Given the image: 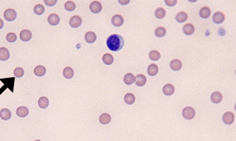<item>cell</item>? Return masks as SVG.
<instances>
[{
	"mask_svg": "<svg viewBox=\"0 0 236 141\" xmlns=\"http://www.w3.org/2000/svg\"><path fill=\"white\" fill-rule=\"evenodd\" d=\"M106 44L109 50L113 52H118L122 49L125 45L123 38L117 34H113L107 40Z\"/></svg>",
	"mask_w": 236,
	"mask_h": 141,
	"instance_id": "6da1fadb",
	"label": "cell"
},
{
	"mask_svg": "<svg viewBox=\"0 0 236 141\" xmlns=\"http://www.w3.org/2000/svg\"><path fill=\"white\" fill-rule=\"evenodd\" d=\"M182 115L185 119L191 120L195 116V112L194 108L191 106L185 107L182 110Z\"/></svg>",
	"mask_w": 236,
	"mask_h": 141,
	"instance_id": "7a4b0ae2",
	"label": "cell"
},
{
	"mask_svg": "<svg viewBox=\"0 0 236 141\" xmlns=\"http://www.w3.org/2000/svg\"><path fill=\"white\" fill-rule=\"evenodd\" d=\"M17 17V13L15 10L9 9L6 10L4 12V18L9 22L14 21Z\"/></svg>",
	"mask_w": 236,
	"mask_h": 141,
	"instance_id": "3957f363",
	"label": "cell"
},
{
	"mask_svg": "<svg viewBox=\"0 0 236 141\" xmlns=\"http://www.w3.org/2000/svg\"><path fill=\"white\" fill-rule=\"evenodd\" d=\"M226 19L225 14L221 12L218 11L214 12L213 15L212 20L213 23L217 25L222 24Z\"/></svg>",
	"mask_w": 236,
	"mask_h": 141,
	"instance_id": "277c9868",
	"label": "cell"
},
{
	"mask_svg": "<svg viewBox=\"0 0 236 141\" xmlns=\"http://www.w3.org/2000/svg\"><path fill=\"white\" fill-rule=\"evenodd\" d=\"M235 120V115L232 112H227L223 115L222 116V120L223 122L227 125L232 124Z\"/></svg>",
	"mask_w": 236,
	"mask_h": 141,
	"instance_id": "5b68a950",
	"label": "cell"
},
{
	"mask_svg": "<svg viewBox=\"0 0 236 141\" xmlns=\"http://www.w3.org/2000/svg\"><path fill=\"white\" fill-rule=\"evenodd\" d=\"M82 19L79 16L75 15L70 19L69 25L72 27L77 28L82 25Z\"/></svg>",
	"mask_w": 236,
	"mask_h": 141,
	"instance_id": "8992f818",
	"label": "cell"
},
{
	"mask_svg": "<svg viewBox=\"0 0 236 141\" xmlns=\"http://www.w3.org/2000/svg\"><path fill=\"white\" fill-rule=\"evenodd\" d=\"M90 11L94 13H98L102 11L103 9L102 3L98 1H93L89 6Z\"/></svg>",
	"mask_w": 236,
	"mask_h": 141,
	"instance_id": "52a82bcc",
	"label": "cell"
},
{
	"mask_svg": "<svg viewBox=\"0 0 236 141\" xmlns=\"http://www.w3.org/2000/svg\"><path fill=\"white\" fill-rule=\"evenodd\" d=\"M111 22L113 26L119 27L122 26L124 23V19L122 15L116 14L112 17Z\"/></svg>",
	"mask_w": 236,
	"mask_h": 141,
	"instance_id": "ba28073f",
	"label": "cell"
},
{
	"mask_svg": "<svg viewBox=\"0 0 236 141\" xmlns=\"http://www.w3.org/2000/svg\"><path fill=\"white\" fill-rule=\"evenodd\" d=\"M32 34L31 31L28 29H24L20 32L19 37L23 42H28L32 38Z\"/></svg>",
	"mask_w": 236,
	"mask_h": 141,
	"instance_id": "9c48e42d",
	"label": "cell"
},
{
	"mask_svg": "<svg viewBox=\"0 0 236 141\" xmlns=\"http://www.w3.org/2000/svg\"><path fill=\"white\" fill-rule=\"evenodd\" d=\"M48 22L52 26H56L60 23V18L56 13H52L48 18Z\"/></svg>",
	"mask_w": 236,
	"mask_h": 141,
	"instance_id": "30bf717a",
	"label": "cell"
},
{
	"mask_svg": "<svg viewBox=\"0 0 236 141\" xmlns=\"http://www.w3.org/2000/svg\"><path fill=\"white\" fill-rule=\"evenodd\" d=\"M211 14L210 9L207 6H204L201 8L199 11V16L203 19H207L210 18Z\"/></svg>",
	"mask_w": 236,
	"mask_h": 141,
	"instance_id": "8fae6325",
	"label": "cell"
},
{
	"mask_svg": "<svg viewBox=\"0 0 236 141\" xmlns=\"http://www.w3.org/2000/svg\"><path fill=\"white\" fill-rule=\"evenodd\" d=\"M223 96L220 92L215 91L213 92L210 96L211 102L214 104H218L222 101Z\"/></svg>",
	"mask_w": 236,
	"mask_h": 141,
	"instance_id": "7c38bea8",
	"label": "cell"
},
{
	"mask_svg": "<svg viewBox=\"0 0 236 141\" xmlns=\"http://www.w3.org/2000/svg\"><path fill=\"white\" fill-rule=\"evenodd\" d=\"M175 91V88L174 85L172 84H167L163 87L162 92L164 95L167 96H170L173 95Z\"/></svg>",
	"mask_w": 236,
	"mask_h": 141,
	"instance_id": "4fadbf2b",
	"label": "cell"
},
{
	"mask_svg": "<svg viewBox=\"0 0 236 141\" xmlns=\"http://www.w3.org/2000/svg\"><path fill=\"white\" fill-rule=\"evenodd\" d=\"M184 34L186 36H191L194 33L195 28L194 26L191 23L185 24L183 28Z\"/></svg>",
	"mask_w": 236,
	"mask_h": 141,
	"instance_id": "5bb4252c",
	"label": "cell"
},
{
	"mask_svg": "<svg viewBox=\"0 0 236 141\" xmlns=\"http://www.w3.org/2000/svg\"><path fill=\"white\" fill-rule=\"evenodd\" d=\"M170 67L173 70L178 71L181 70L182 67V63L179 59H174L171 61L170 63Z\"/></svg>",
	"mask_w": 236,
	"mask_h": 141,
	"instance_id": "9a60e30c",
	"label": "cell"
},
{
	"mask_svg": "<svg viewBox=\"0 0 236 141\" xmlns=\"http://www.w3.org/2000/svg\"><path fill=\"white\" fill-rule=\"evenodd\" d=\"M147 82V78L143 74H139L136 76L135 84L138 87H143Z\"/></svg>",
	"mask_w": 236,
	"mask_h": 141,
	"instance_id": "2e32d148",
	"label": "cell"
},
{
	"mask_svg": "<svg viewBox=\"0 0 236 141\" xmlns=\"http://www.w3.org/2000/svg\"><path fill=\"white\" fill-rule=\"evenodd\" d=\"M10 57V54L7 48L4 47L0 48V60L5 61L8 60Z\"/></svg>",
	"mask_w": 236,
	"mask_h": 141,
	"instance_id": "e0dca14e",
	"label": "cell"
},
{
	"mask_svg": "<svg viewBox=\"0 0 236 141\" xmlns=\"http://www.w3.org/2000/svg\"><path fill=\"white\" fill-rule=\"evenodd\" d=\"M158 71V66L155 64H151L149 65L147 68V73L148 74L151 76H154L157 75Z\"/></svg>",
	"mask_w": 236,
	"mask_h": 141,
	"instance_id": "ac0fdd59",
	"label": "cell"
},
{
	"mask_svg": "<svg viewBox=\"0 0 236 141\" xmlns=\"http://www.w3.org/2000/svg\"><path fill=\"white\" fill-rule=\"evenodd\" d=\"M112 118L108 113H104L100 115L99 119L100 122L103 125H107L111 122Z\"/></svg>",
	"mask_w": 236,
	"mask_h": 141,
	"instance_id": "d6986e66",
	"label": "cell"
},
{
	"mask_svg": "<svg viewBox=\"0 0 236 141\" xmlns=\"http://www.w3.org/2000/svg\"><path fill=\"white\" fill-rule=\"evenodd\" d=\"M29 111L27 108L25 106H20L16 110V114L20 118H25L28 115Z\"/></svg>",
	"mask_w": 236,
	"mask_h": 141,
	"instance_id": "ffe728a7",
	"label": "cell"
},
{
	"mask_svg": "<svg viewBox=\"0 0 236 141\" xmlns=\"http://www.w3.org/2000/svg\"><path fill=\"white\" fill-rule=\"evenodd\" d=\"M85 40L88 43H93L97 40V36L95 33L92 31H89L85 35Z\"/></svg>",
	"mask_w": 236,
	"mask_h": 141,
	"instance_id": "44dd1931",
	"label": "cell"
},
{
	"mask_svg": "<svg viewBox=\"0 0 236 141\" xmlns=\"http://www.w3.org/2000/svg\"><path fill=\"white\" fill-rule=\"evenodd\" d=\"M12 116L10 110L8 108H2L0 111V118L4 120H8L10 119Z\"/></svg>",
	"mask_w": 236,
	"mask_h": 141,
	"instance_id": "7402d4cb",
	"label": "cell"
},
{
	"mask_svg": "<svg viewBox=\"0 0 236 141\" xmlns=\"http://www.w3.org/2000/svg\"><path fill=\"white\" fill-rule=\"evenodd\" d=\"M175 19L178 23H183L188 19V15L185 12H180L177 14Z\"/></svg>",
	"mask_w": 236,
	"mask_h": 141,
	"instance_id": "603a6c76",
	"label": "cell"
},
{
	"mask_svg": "<svg viewBox=\"0 0 236 141\" xmlns=\"http://www.w3.org/2000/svg\"><path fill=\"white\" fill-rule=\"evenodd\" d=\"M136 77L131 73L126 74L124 77V81L127 85H132L135 81Z\"/></svg>",
	"mask_w": 236,
	"mask_h": 141,
	"instance_id": "cb8c5ba5",
	"label": "cell"
},
{
	"mask_svg": "<svg viewBox=\"0 0 236 141\" xmlns=\"http://www.w3.org/2000/svg\"><path fill=\"white\" fill-rule=\"evenodd\" d=\"M34 73L36 76L41 77L46 73V69L43 65H38L35 68Z\"/></svg>",
	"mask_w": 236,
	"mask_h": 141,
	"instance_id": "d4e9b609",
	"label": "cell"
},
{
	"mask_svg": "<svg viewBox=\"0 0 236 141\" xmlns=\"http://www.w3.org/2000/svg\"><path fill=\"white\" fill-rule=\"evenodd\" d=\"M49 100L46 97H42L38 101V106L42 109H45L49 105Z\"/></svg>",
	"mask_w": 236,
	"mask_h": 141,
	"instance_id": "484cf974",
	"label": "cell"
},
{
	"mask_svg": "<svg viewBox=\"0 0 236 141\" xmlns=\"http://www.w3.org/2000/svg\"><path fill=\"white\" fill-rule=\"evenodd\" d=\"M74 70L73 69L70 67H66L63 71V75L64 77L67 79H70L72 78L74 75Z\"/></svg>",
	"mask_w": 236,
	"mask_h": 141,
	"instance_id": "4316f807",
	"label": "cell"
},
{
	"mask_svg": "<svg viewBox=\"0 0 236 141\" xmlns=\"http://www.w3.org/2000/svg\"><path fill=\"white\" fill-rule=\"evenodd\" d=\"M136 98L134 94L132 93H128L125 94L124 97L125 103L128 105H133L135 103Z\"/></svg>",
	"mask_w": 236,
	"mask_h": 141,
	"instance_id": "83f0119b",
	"label": "cell"
},
{
	"mask_svg": "<svg viewBox=\"0 0 236 141\" xmlns=\"http://www.w3.org/2000/svg\"><path fill=\"white\" fill-rule=\"evenodd\" d=\"M166 10H165V9H163V8H161V7L156 9L155 11V16L157 19H163L166 16Z\"/></svg>",
	"mask_w": 236,
	"mask_h": 141,
	"instance_id": "f1b7e54d",
	"label": "cell"
},
{
	"mask_svg": "<svg viewBox=\"0 0 236 141\" xmlns=\"http://www.w3.org/2000/svg\"><path fill=\"white\" fill-rule=\"evenodd\" d=\"M102 59L104 63L107 65L112 64L114 61V58L113 56L109 53L105 54L103 56Z\"/></svg>",
	"mask_w": 236,
	"mask_h": 141,
	"instance_id": "f546056e",
	"label": "cell"
},
{
	"mask_svg": "<svg viewBox=\"0 0 236 141\" xmlns=\"http://www.w3.org/2000/svg\"><path fill=\"white\" fill-rule=\"evenodd\" d=\"M150 59L153 61H157L160 58V53L157 50H152L150 52L149 54Z\"/></svg>",
	"mask_w": 236,
	"mask_h": 141,
	"instance_id": "4dcf8cb0",
	"label": "cell"
},
{
	"mask_svg": "<svg viewBox=\"0 0 236 141\" xmlns=\"http://www.w3.org/2000/svg\"><path fill=\"white\" fill-rule=\"evenodd\" d=\"M167 33V30L163 27L160 26L157 28L155 31V34L156 36L158 38H161L164 36Z\"/></svg>",
	"mask_w": 236,
	"mask_h": 141,
	"instance_id": "1f68e13d",
	"label": "cell"
},
{
	"mask_svg": "<svg viewBox=\"0 0 236 141\" xmlns=\"http://www.w3.org/2000/svg\"><path fill=\"white\" fill-rule=\"evenodd\" d=\"M76 5L75 2L71 1H67L64 5V8L66 10L69 12H72L76 9Z\"/></svg>",
	"mask_w": 236,
	"mask_h": 141,
	"instance_id": "d6a6232c",
	"label": "cell"
},
{
	"mask_svg": "<svg viewBox=\"0 0 236 141\" xmlns=\"http://www.w3.org/2000/svg\"><path fill=\"white\" fill-rule=\"evenodd\" d=\"M33 12L37 15H42L44 12L45 7L42 4H37L33 9Z\"/></svg>",
	"mask_w": 236,
	"mask_h": 141,
	"instance_id": "836d02e7",
	"label": "cell"
},
{
	"mask_svg": "<svg viewBox=\"0 0 236 141\" xmlns=\"http://www.w3.org/2000/svg\"><path fill=\"white\" fill-rule=\"evenodd\" d=\"M6 40L9 43H15L17 40V36L15 33L10 32L7 34Z\"/></svg>",
	"mask_w": 236,
	"mask_h": 141,
	"instance_id": "e575fe53",
	"label": "cell"
},
{
	"mask_svg": "<svg viewBox=\"0 0 236 141\" xmlns=\"http://www.w3.org/2000/svg\"><path fill=\"white\" fill-rule=\"evenodd\" d=\"M24 73H25L24 70L21 67L16 68L14 70V72H13L14 76L19 78H21L24 75Z\"/></svg>",
	"mask_w": 236,
	"mask_h": 141,
	"instance_id": "d590c367",
	"label": "cell"
},
{
	"mask_svg": "<svg viewBox=\"0 0 236 141\" xmlns=\"http://www.w3.org/2000/svg\"><path fill=\"white\" fill-rule=\"evenodd\" d=\"M57 2V0H44V3L45 4L49 7L55 6Z\"/></svg>",
	"mask_w": 236,
	"mask_h": 141,
	"instance_id": "8d00e7d4",
	"label": "cell"
},
{
	"mask_svg": "<svg viewBox=\"0 0 236 141\" xmlns=\"http://www.w3.org/2000/svg\"><path fill=\"white\" fill-rule=\"evenodd\" d=\"M177 2V0H166L165 1V3L167 6L172 7L176 5Z\"/></svg>",
	"mask_w": 236,
	"mask_h": 141,
	"instance_id": "74e56055",
	"label": "cell"
},
{
	"mask_svg": "<svg viewBox=\"0 0 236 141\" xmlns=\"http://www.w3.org/2000/svg\"><path fill=\"white\" fill-rule=\"evenodd\" d=\"M119 3L122 5H126L130 3V1L129 0H119L118 1Z\"/></svg>",
	"mask_w": 236,
	"mask_h": 141,
	"instance_id": "f35d334b",
	"label": "cell"
},
{
	"mask_svg": "<svg viewBox=\"0 0 236 141\" xmlns=\"http://www.w3.org/2000/svg\"><path fill=\"white\" fill-rule=\"evenodd\" d=\"M4 22L2 19H0V29H2L4 26Z\"/></svg>",
	"mask_w": 236,
	"mask_h": 141,
	"instance_id": "ab89813d",
	"label": "cell"
},
{
	"mask_svg": "<svg viewBox=\"0 0 236 141\" xmlns=\"http://www.w3.org/2000/svg\"><path fill=\"white\" fill-rule=\"evenodd\" d=\"M35 141H41V140H35Z\"/></svg>",
	"mask_w": 236,
	"mask_h": 141,
	"instance_id": "60d3db41",
	"label": "cell"
}]
</instances>
